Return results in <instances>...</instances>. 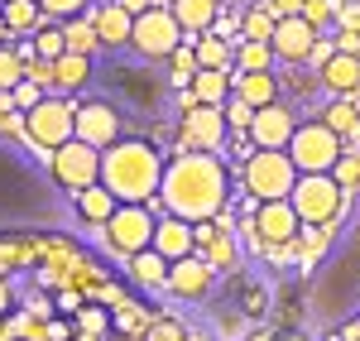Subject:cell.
Wrapping results in <instances>:
<instances>
[{"label": "cell", "mask_w": 360, "mask_h": 341, "mask_svg": "<svg viewBox=\"0 0 360 341\" xmlns=\"http://www.w3.org/2000/svg\"><path fill=\"white\" fill-rule=\"evenodd\" d=\"M226 198H231V178H226L221 154H188L178 149L164 169V183H159V207L183 217V221H217L226 212Z\"/></svg>", "instance_id": "obj_1"}, {"label": "cell", "mask_w": 360, "mask_h": 341, "mask_svg": "<svg viewBox=\"0 0 360 341\" xmlns=\"http://www.w3.org/2000/svg\"><path fill=\"white\" fill-rule=\"evenodd\" d=\"M164 149L154 140H115L111 149H101V183L111 188L120 202H154L159 183H164Z\"/></svg>", "instance_id": "obj_2"}, {"label": "cell", "mask_w": 360, "mask_h": 341, "mask_svg": "<svg viewBox=\"0 0 360 341\" xmlns=\"http://www.w3.org/2000/svg\"><path fill=\"white\" fill-rule=\"evenodd\" d=\"M44 159L63 149L68 140H77V101L72 96H63V91H49L34 111H25V130H20Z\"/></svg>", "instance_id": "obj_3"}, {"label": "cell", "mask_w": 360, "mask_h": 341, "mask_svg": "<svg viewBox=\"0 0 360 341\" xmlns=\"http://www.w3.org/2000/svg\"><path fill=\"white\" fill-rule=\"evenodd\" d=\"M346 198L351 193L336 183L332 173H298V183L288 193V202H293V212H298L303 226H332L336 217L346 212Z\"/></svg>", "instance_id": "obj_4"}, {"label": "cell", "mask_w": 360, "mask_h": 341, "mask_svg": "<svg viewBox=\"0 0 360 341\" xmlns=\"http://www.w3.org/2000/svg\"><path fill=\"white\" fill-rule=\"evenodd\" d=\"M240 183L255 202H278L293 193L298 183V169L288 159V149H255L245 164H240Z\"/></svg>", "instance_id": "obj_5"}, {"label": "cell", "mask_w": 360, "mask_h": 341, "mask_svg": "<svg viewBox=\"0 0 360 341\" xmlns=\"http://www.w3.org/2000/svg\"><path fill=\"white\" fill-rule=\"evenodd\" d=\"M346 154V140L336 135L327 120H298V130H293V140H288V159H293V169L298 173H332L336 159Z\"/></svg>", "instance_id": "obj_6"}, {"label": "cell", "mask_w": 360, "mask_h": 341, "mask_svg": "<svg viewBox=\"0 0 360 341\" xmlns=\"http://www.w3.org/2000/svg\"><path fill=\"white\" fill-rule=\"evenodd\" d=\"M154 226H159V217H154L149 202H120L115 217L101 226V240H106L111 255L130 259V255H139V250L154 245Z\"/></svg>", "instance_id": "obj_7"}, {"label": "cell", "mask_w": 360, "mask_h": 341, "mask_svg": "<svg viewBox=\"0 0 360 341\" xmlns=\"http://www.w3.org/2000/svg\"><path fill=\"white\" fill-rule=\"evenodd\" d=\"M250 245L255 250H283V245H293L298 236H303V221H298V212H293V202L278 198V202H250Z\"/></svg>", "instance_id": "obj_8"}, {"label": "cell", "mask_w": 360, "mask_h": 341, "mask_svg": "<svg viewBox=\"0 0 360 341\" xmlns=\"http://www.w3.org/2000/svg\"><path fill=\"white\" fill-rule=\"evenodd\" d=\"M183 44H188V34H183L178 15H173L168 5H159V10H144V15H135V34H130V49H135L139 58L168 63V53H173V49H183Z\"/></svg>", "instance_id": "obj_9"}, {"label": "cell", "mask_w": 360, "mask_h": 341, "mask_svg": "<svg viewBox=\"0 0 360 341\" xmlns=\"http://www.w3.org/2000/svg\"><path fill=\"white\" fill-rule=\"evenodd\" d=\"M49 173H53L58 188H68V198H72V193H82L91 183H101V149L86 140H68L63 149L49 154Z\"/></svg>", "instance_id": "obj_10"}, {"label": "cell", "mask_w": 360, "mask_h": 341, "mask_svg": "<svg viewBox=\"0 0 360 341\" xmlns=\"http://www.w3.org/2000/svg\"><path fill=\"white\" fill-rule=\"evenodd\" d=\"M226 135H231V125H226L221 106H193L178 120V149H188V154H221Z\"/></svg>", "instance_id": "obj_11"}, {"label": "cell", "mask_w": 360, "mask_h": 341, "mask_svg": "<svg viewBox=\"0 0 360 341\" xmlns=\"http://www.w3.org/2000/svg\"><path fill=\"white\" fill-rule=\"evenodd\" d=\"M77 140L96 144V149H111L115 140H125V115L115 111L106 96L77 101Z\"/></svg>", "instance_id": "obj_12"}, {"label": "cell", "mask_w": 360, "mask_h": 341, "mask_svg": "<svg viewBox=\"0 0 360 341\" xmlns=\"http://www.w3.org/2000/svg\"><path fill=\"white\" fill-rule=\"evenodd\" d=\"M317 39H322V29L312 25L307 15H283L274 25V53L278 63H293V67H303L307 58H312V49H317Z\"/></svg>", "instance_id": "obj_13"}, {"label": "cell", "mask_w": 360, "mask_h": 341, "mask_svg": "<svg viewBox=\"0 0 360 341\" xmlns=\"http://www.w3.org/2000/svg\"><path fill=\"white\" fill-rule=\"evenodd\" d=\"M212 288H217V269H212V264H207L202 255L173 259V269H168V284H164V293L183 298V303H202V298H212Z\"/></svg>", "instance_id": "obj_14"}, {"label": "cell", "mask_w": 360, "mask_h": 341, "mask_svg": "<svg viewBox=\"0 0 360 341\" xmlns=\"http://www.w3.org/2000/svg\"><path fill=\"white\" fill-rule=\"evenodd\" d=\"M293 130H298V115L288 111L283 101L259 106V111H255V120H250V140L259 144V149H288Z\"/></svg>", "instance_id": "obj_15"}, {"label": "cell", "mask_w": 360, "mask_h": 341, "mask_svg": "<svg viewBox=\"0 0 360 341\" xmlns=\"http://www.w3.org/2000/svg\"><path fill=\"white\" fill-rule=\"evenodd\" d=\"M91 25H96V34H101V49L111 53V49H130V34H135V15L120 5V0H96L91 10Z\"/></svg>", "instance_id": "obj_16"}, {"label": "cell", "mask_w": 360, "mask_h": 341, "mask_svg": "<svg viewBox=\"0 0 360 341\" xmlns=\"http://www.w3.org/2000/svg\"><path fill=\"white\" fill-rule=\"evenodd\" d=\"M154 250H159L164 259L197 255V226H193V221H183V217H173V212H164L159 226H154Z\"/></svg>", "instance_id": "obj_17"}, {"label": "cell", "mask_w": 360, "mask_h": 341, "mask_svg": "<svg viewBox=\"0 0 360 341\" xmlns=\"http://www.w3.org/2000/svg\"><path fill=\"white\" fill-rule=\"evenodd\" d=\"M322 91L327 96H356L360 91V53H346V49H336L327 63H322Z\"/></svg>", "instance_id": "obj_18"}, {"label": "cell", "mask_w": 360, "mask_h": 341, "mask_svg": "<svg viewBox=\"0 0 360 341\" xmlns=\"http://www.w3.org/2000/svg\"><path fill=\"white\" fill-rule=\"evenodd\" d=\"M197 255L207 259V264H212V269H217V264H221V269H236V236H231V231L226 226H217V221H202V226H197Z\"/></svg>", "instance_id": "obj_19"}, {"label": "cell", "mask_w": 360, "mask_h": 341, "mask_svg": "<svg viewBox=\"0 0 360 341\" xmlns=\"http://www.w3.org/2000/svg\"><path fill=\"white\" fill-rule=\"evenodd\" d=\"M115 207H120V198H115L106 183H91V188H82V193H72V212L82 217L86 226H106L115 217Z\"/></svg>", "instance_id": "obj_20"}, {"label": "cell", "mask_w": 360, "mask_h": 341, "mask_svg": "<svg viewBox=\"0 0 360 341\" xmlns=\"http://www.w3.org/2000/svg\"><path fill=\"white\" fill-rule=\"evenodd\" d=\"M168 269H173V259H164L159 250H154V245L125 259V274H130V284H135V288H144V293L164 288V284H168Z\"/></svg>", "instance_id": "obj_21"}, {"label": "cell", "mask_w": 360, "mask_h": 341, "mask_svg": "<svg viewBox=\"0 0 360 341\" xmlns=\"http://www.w3.org/2000/svg\"><path fill=\"white\" fill-rule=\"evenodd\" d=\"M0 20L10 29V39H29L34 29L49 25V15H44L39 0H0Z\"/></svg>", "instance_id": "obj_22"}, {"label": "cell", "mask_w": 360, "mask_h": 341, "mask_svg": "<svg viewBox=\"0 0 360 341\" xmlns=\"http://www.w3.org/2000/svg\"><path fill=\"white\" fill-rule=\"evenodd\" d=\"M221 5H226V0H173L168 10L178 15L183 34H188V39H197V34L217 29V15H221Z\"/></svg>", "instance_id": "obj_23"}, {"label": "cell", "mask_w": 360, "mask_h": 341, "mask_svg": "<svg viewBox=\"0 0 360 341\" xmlns=\"http://www.w3.org/2000/svg\"><path fill=\"white\" fill-rule=\"evenodd\" d=\"M236 44H240V39H221L217 29H207V34L193 39L197 63H202V67H217V72H236Z\"/></svg>", "instance_id": "obj_24"}, {"label": "cell", "mask_w": 360, "mask_h": 341, "mask_svg": "<svg viewBox=\"0 0 360 341\" xmlns=\"http://www.w3.org/2000/svg\"><path fill=\"white\" fill-rule=\"evenodd\" d=\"M193 101L197 106H226L231 101V91H236V72H217V67H202L193 77Z\"/></svg>", "instance_id": "obj_25"}, {"label": "cell", "mask_w": 360, "mask_h": 341, "mask_svg": "<svg viewBox=\"0 0 360 341\" xmlns=\"http://www.w3.org/2000/svg\"><path fill=\"white\" fill-rule=\"evenodd\" d=\"M91 82V58L86 53H63L53 63V91H82V86Z\"/></svg>", "instance_id": "obj_26"}, {"label": "cell", "mask_w": 360, "mask_h": 341, "mask_svg": "<svg viewBox=\"0 0 360 341\" xmlns=\"http://www.w3.org/2000/svg\"><path fill=\"white\" fill-rule=\"evenodd\" d=\"M236 96H245L250 106H274L278 101V77L274 72H236Z\"/></svg>", "instance_id": "obj_27"}, {"label": "cell", "mask_w": 360, "mask_h": 341, "mask_svg": "<svg viewBox=\"0 0 360 341\" xmlns=\"http://www.w3.org/2000/svg\"><path fill=\"white\" fill-rule=\"evenodd\" d=\"M231 293H236V308H240L245 317H264V313H269V303H274L269 288L259 284L255 274H236V279H231Z\"/></svg>", "instance_id": "obj_28"}, {"label": "cell", "mask_w": 360, "mask_h": 341, "mask_svg": "<svg viewBox=\"0 0 360 341\" xmlns=\"http://www.w3.org/2000/svg\"><path fill=\"white\" fill-rule=\"evenodd\" d=\"M63 39H68V53H106L101 49V34H96V25H91V15H77V20H63Z\"/></svg>", "instance_id": "obj_29"}, {"label": "cell", "mask_w": 360, "mask_h": 341, "mask_svg": "<svg viewBox=\"0 0 360 341\" xmlns=\"http://www.w3.org/2000/svg\"><path fill=\"white\" fill-rule=\"evenodd\" d=\"M274 44H264V39H240L236 44V72H274Z\"/></svg>", "instance_id": "obj_30"}, {"label": "cell", "mask_w": 360, "mask_h": 341, "mask_svg": "<svg viewBox=\"0 0 360 341\" xmlns=\"http://www.w3.org/2000/svg\"><path fill=\"white\" fill-rule=\"evenodd\" d=\"M317 120H327V125H332V130L341 135V140L360 130V111L351 106V96H332V101L322 106V115H317Z\"/></svg>", "instance_id": "obj_31"}, {"label": "cell", "mask_w": 360, "mask_h": 341, "mask_svg": "<svg viewBox=\"0 0 360 341\" xmlns=\"http://www.w3.org/2000/svg\"><path fill=\"white\" fill-rule=\"evenodd\" d=\"M274 25H278V15L259 0V5H250L245 20H240V39H264V44H269V39H274Z\"/></svg>", "instance_id": "obj_32"}, {"label": "cell", "mask_w": 360, "mask_h": 341, "mask_svg": "<svg viewBox=\"0 0 360 341\" xmlns=\"http://www.w3.org/2000/svg\"><path fill=\"white\" fill-rule=\"evenodd\" d=\"M29 39H34V53L44 58V63H58V58L68 53V39H63V25H58V20H49L44 29H34Z\"/></svg>", "instance_id": "obj_33"}, {"label": "cell", "mask_w": 360, "mask_h": 341, "mask_svg": "<svg viewBox=\"0 0 360 341\" xmlns=\"http://www.w3.org/2000/svg\"><path fill=\"white\" fill-rule=\"evenodd\" d=\"M168 67H173V86H178V91H183V86H193V77L202 72V63H197L193 39H188L183 49H173V53H168Z\"/></svg>", "instance_id": "obj_34"}, {"label": "cell", "mask_w": 360, "mask_h": 341, "mask_svg": "<svg viewBox=\"0 0 360 341\" xmlns=\"http://www.w3.org/2000/svg\"><path fill=\"white\" fill-rule=\"evenodd\" d=\"M29 63L15 53V44H0V91H15V86L25 82Z\"/></svg>", "instance_id": "obj_35"}, {"label": "cell", "mask_w": 360, "mask_h": 341, "mask_svg": "<svg viewBox=\"0 0 360 341\" xmlns=\"http://www.w3.org/2000/svg\"><path fill=\"white\" fill-rule=\"evenodd\" d=\"M39 5H44V15H49V20H58V25H63V20H77V15H86L96 0H39Z\"/></svg>", "instance_id": "obj_36"}, {"label": "cell", "mask_w": 360, "mask_h": 341, "mask_svg": "<svg viewBox=\"0 0 360 341\" xmlns=\"http://www.w3.org/2000/svg\"><path fill=\"white\" fill-rule=\"evenodd\" d=\"M332 178L341 183V188H346V193H356V188H360V154H356V149H346V154L336 159Z\"/></svg>", "instance_id": "obj_37"}, {"label": "cell", "mask_w": 360, "mask_h": 341, "mask_svg": "<svg viewBox=\"0 0 360 341\" xmlns=\"http://www.w3.org/2000/svg\"><path fill=\"white\" fill-rule=\"evenodd\" d=\"M221 111H226V125L231 130H250V120H255V106H250L245 96H236V91H231V101H226Z\"/></svg>", "instance_id": "obj_38"}, {"label": "cell", "mask_w": 360, "mask_h": 341, "mask_svg": "<svg viewBox=\"0 0 360 341\" xmlns=\"http://www.w3.org/2000/svg\"><path fill=\"white\" fill-rule=\"evenodd\" d=\"M10 96H15V111H34V106H39L44 96H49V86H39V82H34V77H25V82L15 86Z\"/></svg>", "instance_id": "obj_39"}, {"label": "cell", "mask_w": 360, "mask_h": 341, "mask_svg": "<svg viewBox=\"0 0 360 341\" xmlns=\"http://www.w3.org/2000/svg\"><path fill=\"white\" fill-rule=\"evenodd\" d=\"M144 341H183V327H178L173 317H154V322L144 327Z\"/></svg>", "instance_id": "obj_40"}, {"label": "cell", "mask_w": 360, "mask_h": 341, "mask_svg": "<svg viewBox=\"0 0 360 341\" xmlns=\"http://www.w3.org/2000/svg\"><path fill=\"white\" fill-rule=\"evenodd\" d=\"M264 5L274 10L278 20H283V15H303V10H307V0H264Z\"/></svg>", "instance_id": "obj_41"}, {"label": "cell", "mask_w": 360, "mask_h": 341, "mask_svg": "<svg viewBox=\"0 0 360 341\" xmlns=\"http://www.w3.org/2000/svg\"><path fill=\"white\" fill-rule=\"evenodd\" d=\"M10 308H15V288H10V279H0V322L10 317Z\"/></svg>", "instance_id": "obj_42"}, {"label": "cell", "mask_w": 360, "mask_h": 341, "mask_svg": "<svg viewBox=\"0 0 360 341\" xmlns=\"http://www.w3.org/2000/svg\"><path fill=\"white\" fill-rule=\"evenodd\" d=\"M0 341H15V337H10V327H5V322H0Z\"/></svg>", "instance_id": "obj_43"}, {"label": "cell", "mask_w": 360, "mask_h": 341, "mask_svg": "<svg viewBox=\"0 0 360 341\" xmlns=\"http://www.w3.org/2000/svg\"><path fill=\"white\" fill-rule=\"evenodd\" d=\"M0 39H10V29H5V20H0Z\"/></svg>", "instance_id": "obj_44"}]
</instances>
